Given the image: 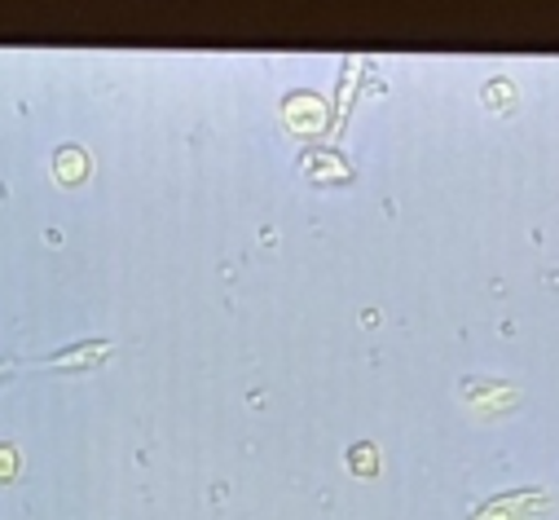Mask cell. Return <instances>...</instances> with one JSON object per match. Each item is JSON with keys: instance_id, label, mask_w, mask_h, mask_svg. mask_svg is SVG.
Listing matches in <instances>:
<instances>
[{"instance_id": "cell-1", "label": "cell", "mask_w": 559, "mask_h": 520, "mask_svg": "<svg viewBox=\"0 0 559 520\" xmlns=\"http://www.w3.org/2000/svg\"><path fill=\"white\" fill-rule=\"evenodd\" d=\"M58 168H62V173H71L67 181H80V173H84V159H80V155H71V151H62V155H58Z\"/></svg>"}]
</instances>
